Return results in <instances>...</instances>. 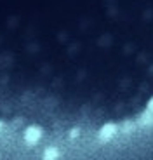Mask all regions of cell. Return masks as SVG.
Returning <instances> with one entry per match:
<instances>
[{"mask_svg": "<svg viewBox=\"0 0 153 160\" xmlns=\"http://www.w3.org/2000/svg\"><path fill=\"white\" fill-rule=\"evenodd\" d=\"M101 4L0 0V127L38 134L97 127L85 75Z\"/></svg>", "mask_w": 153, "mask_h": 160, "instance_id": "6da1fadb", "label": "cell"}]
</instances>
